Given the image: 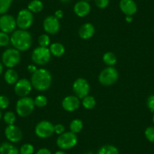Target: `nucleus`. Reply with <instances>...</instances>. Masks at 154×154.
<instances>
[{
    "label": "nucleus",
    "mask_w": 154,
    "mask_h": 154,
    "mask_svg": "<svg viewBox=\"0 0 154 154\" xmlns=\"http://www.w3.org/2000/svg\"><path fill=\"white\" fill-rule=\"evenodd\" d=\"M30 82L32 88L37 91H47L49 89L52 83V75L48 69L45 68H39L32 74Z\"/></svg>",
    "instance_id": "1"
},
{
    "label": "nucleus",
    "mask_w": 154,
    "mask_h": 154,
    "mask_svg": "<svg viewBox=\"0 0 154 154\" xmlns=\"http://www.w3.org/2000/svg\"><path fill=\"white\" fill-rule=\"evenodd\" d=\"M10 42L13 48L19 51H26L29 49L32 45V35L27 30L16 29L10 36Z\"/></svg>",
    "instance_id": "2"
},
{
    "label": "nucleus",
    "mask_w": 154,
    "mask_h": 154,
    "mask_svg": "<svg viewBox=\"0 0 154 154\" xmlns=\"http://www.w3.org/2000/svg\"><path fill=\"white\" fill-rule=\"evenodd\" d=\"M34 99L30 97H20L16 103V112L20 117H27L32 113L35 109Z\"/></svg>",
    "instance_id": "3"
},
{
    "label": "nucleus",
    "mask_w": 154,
    "mask_h": 154,
    "mask_svg": "<svg viewBox=\"0 0 154 154\" xmlns=\"http://www.w3.org/2000/svg\"><path fill=\"white\" fill-rule=\"evenodd\" d=\"M119 79V72L113 66H107L100 72L98 81L101 85L109 86L117 82Z\"/></svg>",
    "instance_id": "4"
},
{
    "label": "nucleus",
    "mask_w": 154,
    "mask_h": 154,
    "mask_svg": "<svg viewBox=\"0 0 154 154\" xmlns=\"http://www.w3.org/2000/svg\"><path fill=\"white\" fill-rule=\"evenodd\" d=\"M78 143L76 134L69 131H65L60 134L56 140L57 146L62 150H66L73 148Z\"/></svg>",
    "instance_id": "5"
},
{
    "label": "nucleus",
    "mask_w": 154,
    "mask_h": 154,
    "mask_svg": "<svg viewBox=\"0 0 154 154\" xmlns=\"http://www.w3.org/2000/svg\"><path fill=\"white\" fill-rule=\"evenodd\" d=\"M21 55L18 50L14 48H8L2 54V63L7 68H14L20 61Z\"/></svg>",
    "instance_id": "6"
},
{
    "label": "nucleus",
    "mask_w": 154,
    "mask_h": 154,
    "mask_svg": "<svg viewBox=\"0 0 154 154\" xmlns=\"http://www.w3.org/2000/svg\"><path fill=\"white\" fill-rule=\"evenodd\" d=\"M51 57V54L49 48L45 47L38 46L36 47L32 51L31 54L32 61L36 65H45L50 61Z\"/></svg>",
    "instance_id": "7"
},
{
    "label": "nucleus",
    "mask_w": 154,
    "mask_h": 154,
    "mask_svg": "<svg viewBox=\"0 0 154 154\" xmlns=\"http://www.w3.org/2000/svg\"><path fill=\"white\" fill-rule=\"evenodd\" d=\"M33 20V14L27 8L19 11L16 17L17 26L20 29H24V30H27V29H29L32 26Z\"/></svg>",
    "instance_id": "8"
},
{
    "label": "nucleus",
    "mask_w": 154,
    "mask_h": 154,
    "mask_svg": "<svg viewBox=\"0 0 154 154\" xmlns=\"http://www.w3.org/2000/svg\"><path fill=\"white\" fill-rule=\"evenodd\" d=\"M54 125L49 121H40L35 127V134L39 138H48L54 133Z\"/></svg>",
    "instance_id": "9"
},
{
    "label": "nucleus",
    "mask_w": 154,
    "mask_h": 154,
    "mask_svg": "<svg viewBox=\"0 0 154 154\" xmlns=\"http://www.w3.org/2000/svg\"><path fill=\"white\" fill-rule=\"evenodd\" d=\"M72 91L76 97L82 99L89 94L90 85L85 79L78 78L72 84Z\"/></svg>",
    "instance_id": "10"
},
{
    "label": "nucleus",
    "mask_w": 154,
    "mask_h": 154,
    "mask_svg": "<svg viewBox=\"0 0 154 154\" xmlns=\"http://www.w3.org/2000/svg\"><path fill=\"white\" fill-rule=\"evenodd\" d=\"M16 18L11 14H5L0 15V31L5 33H12L16 30Z\"/></svg>",
    "instance_id": "11"
},
{
    "label": "nucleus",
    "mask_w": 154,
    "mask_h": 154,
    "mask_svg": "<svg viewBox=\"0 0 154 154\" xmlns=\"http://www.w3.org/2000/svg\"><path fill=\"white\" fill-rule=\"evenodd\" d=\"M14 85V93L20 97H26L29 95L32 88L30 81L25 78L19 79Z\"/></svg>",
    "instance_id": "12"
},
{
    "label": "nucleus",
    "mask_w": 154,
    "mask_h": 154,
    "mask_svg": "<svg viewBox=\"0 0 154 154\" xmlns=\"http://www.w3.org/2000/svg\"><path fill=\"white\" fill-rule=\"evenodd\" d=\"M60 28V21L54 15L47 16L43 20V29L47 34L55 35L59 32Z\"/></svg>",
    "instance_id": "13"
},
{
    "label": "nucleus",
    "mask_w": 154,
    "mask_h": 154,
    "mask_svg": "<svg viewBox=\"0 0 154 154\" xmlns=\"http://www.w3.org/2000/svg\"><path fill=\"white\" fill-rule=\"evenodd\" d=\"M5 136L11 143H17L23 137V132L18 126L14 125H7L5 129Z\"/></svg>",
    "instance_id": "14"
},
{
    "label": "nucleus",
    "mask_w": 154,
    "mask_h": 154,
    "mask_svg": "<svg viewBox=\"0 0 154 154\" xmlns=\"http://www.w3.org/2000/svg\"><path fill=\"white\" fill-rule=\"evenodd\" d=\"M80 99L75 95H68L62 100V107L67 112H73L79 109L80 106Z\"/></svg>",
    "instance_id": "15"
},
{
    "label": "nucleus",
    "mask_w": 154,
    "mask_h": 154,
    "mask_svg": "<svg viewBox=\"0 0 154 154\" xmlns=\"http://www.w3.org/2000/svg\"><path fill=\"white\" fill-rule=\"evenodd\" d=\"M119 5L125 16H133L137 11V5L134 0H120Z\"/></svg>",
    "instance_id": "16"
},
{
    "label": "nucleus",
    "mask_w": 154,
    "mask_h": 154,
    "mask_svg": "<svg viewBox=\"0 0 154 154\" xmlns=\"http://www.w3.org/2000/svg\"><path fill=\"white\" fill-rule=\"evenodd\" d=\"M73 11L78 17H85L89 14L91 11V5L88 2L79 0L74 5Z\"/></svg>",
    "instance_id": "17"
},
{
    "label": "nucleus",
    "mask_w": 154,
    "mask_h": 154,
    "mask_svg": "<svg viewBox=\"0 0 154 154\" xmlns=\"http://www.w3.org/2000/svg\"><path fill=\"white\" fill-rule=\"evenodd\" d=\"M79 35L82 39H88L94 35L95 32V27L91 23H85L79 27Z\"/></svg>",
    "instance_id": "18"
},
{
    "label": "nucleus",
    "mask_w": 154,
    "mask_h": 154,
    "mask_svg": "<svg viewBox=\"0 0 154 154\" xmlns=\"http://www.w3.org/2000/svg\"><path fill=\"white\" fill-rule=\"evenodd\" d=\"M4 79L5 82L8 85H14L19 80L18 73L13 68H9L5 71Z\"/></svg>",
    "instance_id": "19"
},
{
    "label": "nucleus",
    "mask_w": 154,
    "mask_h": 154,
    "mask_svg": "<svg viewBox=\"0 0 154 154\" xmlns=\"http://www.w3.org/2000/svg\"><path fill=\"white\" fill-rule=\"evenodd\" d=\"M0 154H20V152L11 142H4L0 145Z\"/></svg>",
    "instance_id": "20"
},
{
    "label": "nucleus",
    "mask_w": 154,
    "mask_h": 154,
    "mask_svg": "<svg viewBox=\"0 0 154 154\" xmlns=\"http://www.w3.org/2000/svg\"><path fill=\"white\" fill-rule=\"evenodd\" d=\"M49 50L51 55L57 57H61L65 53L64 45L60 42H54L51 45H50Z\"/></svg>",
    "instance_id": "21"
},
{
    "label": "nucleus",
    "mask_w": 154,
    "mask_h": 154,
    "mask_svg": "<svg viewBox=\"0 0 154 154\" xmlns=\"http://www.w3.org/2000/svg\"><path fill=\"white\" fill-rule=\"evenodd\" d=\"M44 5L41 0H32L27 5V9L32 14H37L43 10Z\"/></svg>",
    "instance_id": "22"
},
{
    "label": "nucleus",
    "mask_w": 154,
    "mask_h": 154,
    "mask_svg": "<svg viewBox=\"0 0 154 154\" xmlns=\"http://www.w3.org/2000/svg\"><path fill=\"white\" fill-rule=\"evenodd\" d=\"M103 61L107 66H113L117 62V57L112 51H107L103 55Z\"/></svg>",
    "instance_id": "23"
},
{
    "label": "nucleus",
    "mask_w": 154,
    "mask_h": 154,
    "mask_svg": "<svg viewBox=\"0 0 154 154\" xmlns=\"http://www.w3.org/2000/svg\"><path fill=\"white\" fill-rule=\"evenodd\" d=\"M83 128V122L79 119H75L69 123V130L74 134H78Z\"/></svg>",
    "instance_id": "24"
},
{
    "label": "nucleus",
    "mask_w": 154,
    "mask_h": 154,
    "mask_svg": "<svg viewBox=\"0 0 154 154\" xmlns=\"http://www.w3.org/2000/svg\"><path fill=\"white\" fill-rule=\"evenodd\" d=\"M82 104L86 109H92L96 106V100L93 96L87 95L82 99Z\"/></svg>",
    "instance_id": "25"
},
{
    "label": "nucleus",
    "mask_w": 154,
    "mask_h": 154,
    "mask_svg": "<svg viewBox=\"0 0 154 154\" xmlns=\"http://www.w3.org/2000/svg\"><path fill=\"white\" fill-rule=\"evenodd\" d=\"M97 154H119V149L113 145L106 144L99 149Z\"/></svg>",
    "instance_id": "26"
},
{
    "label": "nucleus",
    "mask_w": 154,
    "mask_h": 154,
    "mask_svg": "<svg viewBox=\"0 0 154 154\" xmlns=\"http://www.w3.org/2000/svg\"><path fill=\"white\" fill-rule=\"evenodd\" d=\"M2 118H3L4 122L7 125H14L16 121L15 113L11 112V111H8V112H5L3 116H2Z\"/></svg>",
    "instance_id": "27"
},
{
    "label": "nucleus",
    "mask_w": 154,
    "mask_h": 154,
    "mask_svg": "<svg viewBox=\"0 0 154 154\" xmlns=\"http://www.w3.org/2000/svg\"><path fill=\"white\" fill-rule=\"evenodd\" d=\"M13 0H0V15L8 12L12 4Z\"/></svg>",
    "instance_id": "28"
},
{
    "label": "nucleus",
    "mask_w": 154,
    "mask_h": 154,
    "mask_svg": "<svg viewBox=\"0 0 154 154\" xmlns=\"http://www.w3.org/2000/svg\"><path fill=\"white\" fill-rule=\"evenodd\" d=\"M34 103L36 107L42 108L48 103V98L45 95H38L34 99Z\"/></svg>",
    "instance_id": "29"
},
{
    "label": "nucleus",
    "mask_w": 154,
    "mask_h": 154,
    "mask_svg": "<svg viewBox=\"0 0 154 154\" xmlns=\"http://www.w3.org/2000/svg\"><path fill=\"white\" fill-rule=\"evenodd\" d=\"M50 42H51V39L48 34H42L38 38V43L41 47L47 48L50 45Z\"/></svg>",
    "instance_id": "30"
},
{
    "label": "nucleus",
    "mask_w": 154,
    "mask_h": 154,
    "mask_svg": "<svg viewBox=\"0 0 154 154\" xmlns=\"http://www.w3.org/2000/svg\"><path fill=\"white\" fill-rule=\"evenodd\" d=\"M35 149H34L33 145L31 143H24L20 146L19 149L20 154H33Z\"/></svg>",
    "instance_id": "31"
},
{
    "label": "nucleus",
    "mask_w": 154,
    "mask_h": 154,
    "mask_svg": "<svg viewBox=\"0 0 154 154\" xmlns=\"http://www.w3.org/2000/svg\"><path fill=\"white\" fill-rule=\"evenodd\" d=\"M10 43V36L8 33L0 31V47L7 46Z\"/></svg>",
    "instance_id": "32"
},
{
    "label": "nucleus",
    "mask_w": 154,
    "mask_h": 154,
    "mask_svg": "<svg viewBox=\"0 0 154 154\" xmlns=\"http://www.w3.org/2000/svg\"><path fill=\"white\" fill-rule=\"evenodd\" d=\"M145 137L148 141L154 143V126H149L144 131Z\"/></svg>",
    "instance_id": "33"
},
{
    "label": "nucleus",
    "mask_w": 154,
    "mask_h": 154,
    "mask_svg": "<svg viewBox=\"0 0 154 154\" xmlns=\"http://www.w3.org/2000/svg\"><path fill=\"white\" fill-rule=\"evenodd\" d=\"M9 99L5 95H0V109H5L9 106Z\"/></svg>",
    "instance_id": "34"
},
{
    "label": "nucleus",
    "mask_w": 154,
    "mask_h": 154,
    "mask_svg": "<svg viewBox=\"0 0 154 154\" xmlns=\"http://www.w3.org/2000/svg\"><path fill=\"white\" fill-rule=\"evenodd\" d=\"M146 106L151 112L154 113V94H151L146 100Z\"/></svg>",
    "instance_id": "35"
},
{
    "label": "nucleus",
    "mask_w": 154,
    "mask_h": 154,
    "mask_svg": "<svg viewBox=\"0 0 154 154\" xmlns=\"http://www.w3.org/2000/svg\"><path fill=\"white\" fill-rule=\"evenodd\" d=\"M94 3L97 8L103 9L109 5V0H94Z\"/></svg>",
    "instance_id": "36"
},
{
    "label": "nucleus",
    "mask_w": 154,
    "mask_h": 154,
    "mask_svg": "<svg viewBox=\"0 0 154 154\" xmlns=\"http://www.w3.org/2000/svg\"><path fill=\"white\" fill-rule=\"evenodd\" d=\"M54 133H56L57 134H61L63 132H65V127L63 124H56L54 125Z\"/></svg>",
    "instance_id": "37"
},
{
    "label": "nucleus",
    "mask_w": 154,
    "mask_h": 154,
    "mask_svg": "<svg viewBox=\"0 0 154 154\" xmlns=\"http://www.w3.org/2000/svg\"><path fill=\"white\" fill-rule=\"evenodd\" d=\"M35 154H52V152H51L50 149H48V148H40L39 149H38Z\"/></svg>",
    "instance_id": "38"
},
{
    "label": "nucleus",
    "mask_w": 154,
    "mask_h": 154,
    "mask_svg": "<svg viewBox=\"0 0 154 154\" xmlns=\"http://www.w3.org/2000/svg\"><path fill=\"white\" fill-rule=\"evenodd\" d=\"M27 70L29 73L32 74L33 72H35L37 70V67L35 64H29L27 66Z\"/></svg>",
    "instance_id": "39"
},
{
    "label": "nucleus",
    "mask_w": 154,
    "mask_h": 154,
    "mask_svg": "<svg viewBox=\"0 0 154 154\" xmlns=\"http://www.w3.org/2000/svg\"><path fill=\"white\" fill-rule=\"evenodd\" d=\"M54 17H56V18H57L58 20H60V19H61L62 17H63V12L62 10H57V11L54 12Z\"/></svg>",
    "instance_id": "40"
},
{
    "label": "nucleus",
    "mask_w": 154,
    "mask_h": 154,
    "mask_svg": "<svg viewBox=\"0 0 154 154\" xmlns=\"http://www.w3.org/2000/svg\"><path fill=\"white\" fill-rule=\"evenodd\" d=\"M132 20H133L132 16H126V17H125V21H126L127 23H131Z\"/></svg>",
    "instance_id": "41"
},
{
    "label": "nucleus",
    "mask_w": 154,
    "mask_h": 154,
    "mask_svg": "<svg viewBox=\"0 0 154 154\" xmlns=\"http://www.w3.org/2000/svg\"><path fill=\"white\" fill-rule=\"evenodd\" d=\"M3 69H4V65L2 62H0V75L3 72Z\"/></svg>",
    "instance_id": "42"
},
{
    "label": "nucleus",
    "mask_w": 154,
    "mask_h": 154,
    "mask_svg": "<svg viewBox=\"0 0 154 154\" xmlns=\"http://www.w3.org/2000/svg\"><path fill=\"white\" fill-rule=\"evenodd\" d=\"M54 154H66V152H65V151H63V150H57V151H56L55 152H54Z\"/></svg>",
    "instance_id": "43"
},
{
    "label": "nucleus",
    "mask_w": 154,
    "mask_h": 154,
    "mask_svg": "<svg viewBox=\"0 0 154 154\" xmlns=\"http://www.w3.org/2000/svg\"><path fill=\"white\" fill-rule=\"evenodd\" d=\"M60 1L62 2V3H68L70 0H60Z\"/></svg>",
    "instance_id": "44"
},
{
    "label": "nucleus",
    "mask_w": 154,
    "mask_h": 154,
    "mask_svg": "<svg viewBox=\"0 0 154 154\" xmlns=\"http://www.w3.org/2000/svg\"><path fill=\"white\" fill-rule=\"evenodd\" d=\"M2 109H0V119H2Z\"/></svg>",
    "instance_id": "45"
},
{
    "label": "nucleus",
    "mask_w": 154,
    "mask_h": 154,
    "mask_svg": "<svg viewBox=\"0 0 154 154\" xmlns=\"http://www.w3.org/2000/svg\"><path fill=\"white\" fill-rule=\"evenodd\" d=\"M85 154H94V153H93L92 152H86V153H85Z\"/></svg>",
    "instance_id": "46"
},
{
    "label": "nucleus",
    "mask_w": 154,
    "mask_h": 154,
    "mask_svg": "<svg viewBox=\"0 0 154 154\" xmlns=\"http://www.w3.org/2000/svg\"><path fill=\"white\" fill-rule=\"evenodd\" d=\"M152 123H153L154 125V113H153V116H152Z\"/></svg>",
    "instance_id": "47"
},
{
    "label": "nucleus",
    "mask_w": 154,
    "mask_h": 154,
    "mask_svg": "<svg viewBox=\"0 0 154 154\" xmlns=\"http://www.w3.org/2000/svg\"><path fill=\"white\" fill-rule=\"evenodd\" d=\"M82 1H86V2H89L90 0H82Z\"/></svg>",
    "instance_id": "48"
},
{
    "label": "nucleus",
    "mask_w": 154,
    "mask_h": 154,
    "mask_svg": "<svg viewBox=\"0 0 154 154\" xmlns=\"http://www.w3.org/2000/svg\"><path fill=\"white\" fill-rule=\"evenodd\" d=\"M153 33H154V29H153Z\"/></svg>",
    "instance_id": "49"
}]
</instances>
